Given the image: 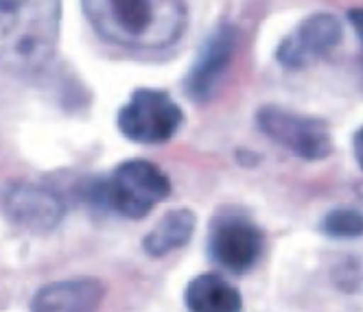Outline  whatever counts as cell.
<instances>
[{"label": "cell", "mask_w": 363, "mask_h": 312, "mask_svg": "<svg viewBox=\"0 0 363 312\" xmlns=\"http://www.w3.org/2000/svg\"><path fill=\"white\" fill-rule=\"evenodd\" d=\"M94 31L121 48L162 50L186 29L182 0H84Z\"/></svg>", "instance_id": "obj_1"}, {"label": "cell", "mask_w": 363, "mask_h": 312, "mask_svg": "<svg viewBox=\"0 0 363 312\" xmlns=\"http://www.w3.org/2000/svg\"><path fill=\"white\" fill-rule=\"evenodd\" d=\"M60 24L62 0H0V70L42 72L55 57Z\"/></svg>", "instance_id": "obj_2"}, {"label": "cell", "mask_w": 363, "mask_h": 312, "mask_svg": "<svg viewBox=\"0 0 363 312\" xmlns=\"http://www.w3.org/2000/svg\"><path fill=\"white\" fill-rule=\"evenodd\" d=\"M96 192L121 216L143 219L171 195V181L155 164L132 160L116 166Z\"/></svg>", "instance_id": "obj_3"}, {"label": "cell", "mask_w": 363, "mask_h": 312, "mask_svg": "<svg viewBox=\"0 0 363 312\" xmlns=\"http://www.w3.org/2000/svg\"><path fill=\"white\" fill-rule=\"evenodd\" d=\"M184 114L177 103L160 90L138 88L118 112L121 134L138 144H164L177 132Z\"/></svg>", "instance_id": "obj_4"}, {"label": "cell", "mask_w": 363, "mask_h": 312, "mask_svg": "<svg viewBox=\"0 0 363 312\" xmlns=\"http://www.w3.org/2000/svg\"><path fill=\"white\" fill-rule=\"evenodd\" d=\"M256 120L265 136L289 149L302 160H324L333 151L330 129L320 118L296 114L276 105H265L263 110H258Z\"/></svg>", "instance_id": "obj_5"}, {"label": "cell", "mask_w": 363, "mask_h": 312, "mask_svg": "<svg viewBox=\"0 0 363 312\" xmlns=\"http://www.w3.org/2000/svg\"><path fill=\"white\" fill-rule=\"evenodd\" d=\"M208 251L221 269L243 275L263 253V233L243 212L223 210L213 219Z\"/></svg>", "instance_id": "obj_6"}, {"label": "cell", "mask_w": 363, "mask_h": 312, "mask_svg": "<svg viewBox=\"0 0 363 312\" xmlns=\"http://www.w3.org/2000/svg\"><path fill=\"white\" fill-rule=\"evenodd\" d=\"M0 210L16 227L42 233L62 223L66 207L50 188L31 181H13L0 192Z\"/></svg>", "instance_id": "obj_7"}, {"label": "cell", "mask_w": 363, "mask_h": 312, "mask_svg": "<svg viewBox=\"0 0 363 312\" xmlns=\"http://www.w3.org/2000/svg\"><path fill=\"white\" fill-rule=\"evenodd\" d=\"M342 40V24L330 13H315L302 20V24L284 37L278 46V62L284 68H304L313 59L326 55Z\"/></svg>", "instance_id": "obj_8"}, {"label": "cell", "mask_w": 363, "mask_h": 312, "mask_svg": "<svg viewBox=\"0 0 363 312\" xmlns=\"http://www.w3.org/2000/svg\"><path fill=\"white\" fill-rule=\"evenodd\" d=\"M237 48V31L230 24L217 27L203 42L199 57L186 76V94L195 100L211 98Z\"/></svg>", "instance_id": "obj_9"}, {"label": "cell", "mask_w": 363, "mask_h": 312, "mask_svg": "<svg viewBox=\"0 0 363 312\" xmlns=\"http://www.w3.org/2000/svg\"><path fill=\"white\" fill-rule=\"evenodd\" d=\"M106 289L94 277L46 284L31 301V312H96Z\"/></svg>", "instance_id": "obj_10"}, {"label": "cell", "mask_w": 363, "mask_h": 312, "mask_svg": "<svg viewBox=\"0 0 363 312\" xmlns=\"http://www.w3.org/2000/svg\"><path fill=\"white\" fill-rule=\"evenodd\" d=\"M189 312H243V297L237 286L217 273H201L186 286Z\"/></svg>", "instance_id": "obj_11"}, {"label": "cell", "mask_w": 363, "mask_h": 312, "mask_svg": "<svg viewBox=\"0 0 363 312\" xmlns=\"http://www.w3.org/2000/svg\"><path fill=\"white\" fill-rule=\"evenodd\" d=\"M195 223H197V219L189 207L169 210L145 236V241H143L145 251L153 258H162L175 249H182L193 238Z\"/></svg>", "instance_id": "obj_12"}, {"label": "cell", "mask_w": 363, "mask_h": 312, "mask_svg": "<svg viewBox=\"0 0 363 312\" xmlns=\"http://www.w3.org/2000/svg\"><path fill=\"white\" fill-rule=\"evenodd\" d=\"M320 229L330 238H359L363 236V212L357 207H335L322 219Z\"/></svg>", "instance_id": "obj_13"}, {"label": "cell", "mask_w": 363, "mask_h": 312, "mask_svg": "<svg viewBox=\"0 0 363 312\" xmlns=\"http://www.w3.org/2000/svg\"><path fill=\"white\" fill-rule=\"evenodd\" d=\"M348 18H350V24H352L354 33H357L359 40L363 42V9H352V11L348 13Z\"/></svg>", "instance_id": "obj_14"}, {"label": "cell", "mask_w": 363, "mask_h": 312, "mask_svg": "<svg viewBox=\"0 0 363 312\" xmlns=\"http://www.w3.org/2000/svg\"><path fill=\"white\" fill-rule=\"evenodd\" d=\"M352 146H354V158H357V162H359V166H361V171H363V127L354 134Z\"/></svg>", "instance_id": "obj_15"}]
</instances>
